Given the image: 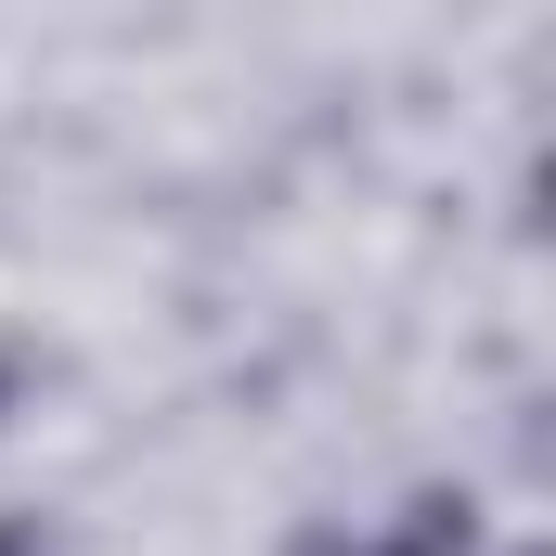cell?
Listing matches in <instances>:
<instances>
[{
    "label": "cell",
    "mask_w": 556,
    "mask_h": 556,
    "mask_svg": "<svg viewBox=\"0 0 556 556\" xmlns=\"http://www.w3.org/2000/svg\"><path fill=\"white\" fill-rule=\"evenodd\" d=\"M0 556H13V544H0Z\"/></svg>",
    "instance_id": "obj_1"
}]
</instances>
